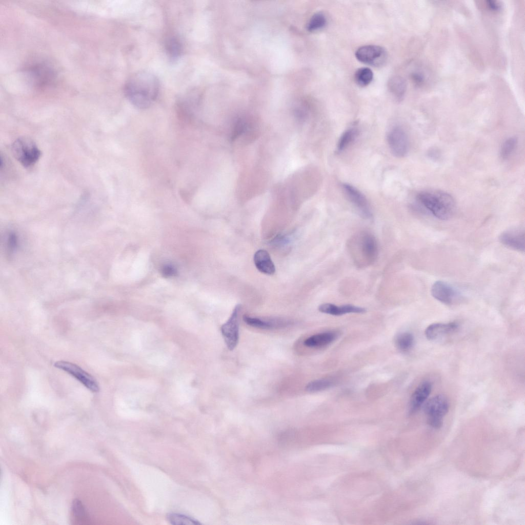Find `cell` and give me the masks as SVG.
Masks as SVG:
<instances>
[{"instance_id":"cell-25","label":"cell","mask_w":525,"mask_h":525,"mask_svg":"<svg viewBox=\"0 0 525 525\" xmlns=\"http://www.w3.org/2000/svg\"><path fill=\"white\" fill-rule=\"evenodd\" d=\"M167 519L172 524L198 525L199 524V522L191 517L178 514H170L167 516Z\"/></svg>"},{"instance_id":"cell-10","label":"cell","mask_w":525,"mask_h":525,"mask_svg":"<svg viewBox=\"0 0 525 525\" xmlns=\"http://www.w3.org/2000/svg\"><path fill=\"white\" fill-rule=\"evenodd\" d=\"M433 297L446 305L453 304L459 297L458 292L451 285L443 281L435 282L431 290Z\"/></svg>"},{"instance_id":"cell-24","label":"cell","mask_w":525,"mask_h":525,"mask_svg":"<svg viewBox=\"0 0 525 525\" xmlns=\"http://www.w3.org/2000/svg\"><path fill=\"white\" fill-rule=\"evenodd\" d=\"M413 335L409 332H403L398 334L395 339L397 347L402 351H408L414 345Z\"/></svg>"},{"instance_id":"cell-27","label":"cell","mask_w":525,"mask_h":525,"mask_svg":"<svg viewBox=\"0 0 525 525\" xmlns=\"http://www.w3.org/2000/svg\"><path fill=\"white\" fill-rule=\"evenodd\" d=\"M517 139L516 137H511L507 139L502 144L500 151V157L507 159L512 154L516 147Z\"/></svg>"},{"instance_id":"cell-29","label":"cell","mask_w":525,"mask_h":525,"mask_svg":"<svg viewBox=\"0 0 525 525\" xmlns=\"http://www.w3.org/2000/svg\"><path fill=\"white\" fill-rule=\"evenodd\" d=\"M356 134L355 129H349L345 131L340 136L337 144V151L344 150L354 139Z\"/></svg>"},{"instance_id":"cell-26","label":"cell","mask_w":525,"mask_h":525,"mask_svg":"<svg viewBox=\"0 0 525 525\" xmlns=\"http://www.w3.org/2000/svg\"><path fill=\"white\" fill-rule=\"evenodd\" d=\"M333 384L332 381L327 379H316L309 382L306 390L309 392H316L326 390Z\"/></svg>"},{"instance_id":"cell-13","label":"cell","mask_w":525,"mask_h":525,"mask_svg":"<svg viewBox=\"0 0 525 525\" xmlns=\"http://www.w3.org/2000/svg\"><path fill=\"white\" fill-rule=\"evenodd\" d=\"M243 320L246 324L250 326L262 329H279L287 327L290 323V321L281 318L262 319L247 315L243 316Z\"/></svg>"},{"instance_id":"cell-9","label":"cell","mask_w":525,"mask_h":525,"mask_svg":"<svg viewBox=\"0 0 525 525\" xmlns=\"http://www.w3.org/2000/svg\"><path fill=\"white\" fill-rule=\"evenodd\" d=\"M359 252L365 262L373 263L378 254V244L375 237L371 233L365 232L360 235L358 240Z\"/></svg>"},{"instance_id":"cell-11","label":"cell","mask_w":525,"mask_h":525,"mask_svg":"<svg viewBox=\"0 0 525 525\" xmlns=\"http://www.w3.org/2000/svg\"><path fill=\"white\" fill-rule=\"evenodd\" d=\"M342 188L349 199L357 208L361 215L366 218H371L372 216V213L364 195L350 184H344Z\"/></svg>"},{"instance_id":"cell-19","label":"cell","mask_w":525,"mask_h":525,"mask_svg":"<svg viewBox=\"0 0 525 525\" xmlns=\"http://www.w3.org/2000/svg\"><path fill=\"white\" fill-rule=\"evenodd\" d=\"M388 87L390 93L396 100L400 101L403 99L407 85L402 77L399 76L392 77L388 82Z\"/></svg>"},{"instance_id":"cell-21","label":"cell","mask_w":525,"mask_h":525,"mask_svg":"<svg viewBox=\"0 0 525 525\" xmlns=\"http://www.w3.org/2000/svg\"><path fill=\"white\" fill-rule=\"evenodd\" d=\"M31 74L35 80V83L38 86H42L45 84L48 81L50 80L53 74L50 70L47 67L37 66L32 68Z\"/></svg>"},{"instance_id":"cell-12","label":"cell","mask_w":525,"mask_h":525,"mask_svg":"<svg viewBox=\"0 0 525 525\" xmlns=\"http://www.w3.org/2000/svg\"><path fill=\"white\" fill-rule=\"evenodd\" d=\"M499 241L504 246L512 249L524 252V232L521 229H513L503 232L499 236Z\"/></svg>"},{"instance_id":"cell-8","label":"cell","mask_w":525,"mask_h":525,"mask_svg":"<svg viewBox=\"0 0 525 525\" xmlns=\"http://www.w3.org/2000/svg\"><path fill=\"white\" fill-rule=\"evenodd\" d=\"M387 141L391 153L395 157H403L407 154L408 139L406 133L401 128H393L388 133Z\"/></svg>"},{"instance_id":"cell-7","label":"cell","mask_w":525,"mask_h":525,"mask_svg":"<svg viewBox=\"0 0 525 525\" xmlns=\"http://www.w3.org/2000/svg\"><path fill=\"white\" fill-rule=\"evenodd\" d=\"M356 58L360 62L373 66H379L386 60L385 49L377 45H366L359 48L355 52Z\"/></svg>"},{"instance_id":"cell-4","label":"cell","mask_w":525,"mask_h":525,"mask_svg":"<svg viewBox=\"0 0 525 525\" xmlns=\"http://www.w3.org/2000/svg\"><path fill=\"white\" fill-rule=\"evenodd\" d=\"M449 408L448 400L442 395H437L429 399L424 405V412L427 416L429 425L435 429L440 428Z\"/></svg>"},{"instance_id":"cell-23","label":"cell","mask_w":525,"mask_h":525,"mask_svg":"<svg viewBox=\"0 0 525 525\" xmlns=\"http://www.w3.org/2000/svg\"><path fill=\"white\" fill-rule=\"evenodd\" d=\"M373 78L372 71L367 67L360 68L355 73V82L361 87L368 85L372 82Z\"/></svg>"},{"instance_id":"cell-14","label":"cell","mask_w":525,"mask_h":525,"mask_svg":"<svg viewBox=\"0 0 525 525\" xmlns=\"http://www.w3.org/2000/svg\"><path fill=\"white\" fill-rule=\"evenodd\" d=\"M432 390V385L428 381L420 383L413 393L410 403L411 413L417 411L426 402Z\"/></svg>"},{"instance_id":"cell-2","label":"cell","mask_w":525,"mask_h":525,"mask_svg":"<svg viewBox=\"0 0 525 525\" xmlns=\"http://www.w3.org/2000/svg\"><path fill=\"white\" fill-rule=\"evenodd\" d=\"M417 201L438 219L448 220L453 215L455 202L449 193L439 190L425 191L416 196Z\"/></svg>"},{"instance_id":"cell-6","label":"cell","mask_w":525,"mask_h":525,"mask_svg":"<svg viewBox=\"0 0 525 525\" xmlns=\"http://www.w3.org/2000/svg\"><path fill=\"white\" fill-rule=\"evenodd\" d=\"M240 309L241 305H237L229 319L221 327L222 335L230 350H233L235 348L238 341V318Z\"/></svg>"},{"instance_id":"cell-18","label":"cell","mask_w":525,"mask_h":525,"mask_svg":"<svg viewBox=\"0 0 525 525\" xmlns=\"http://www.w3.org/2000/svg\"><path fill=\"white\" fill-rule=\"evenodd\" d=\"M336 338V334L334 332H323L314 334L307 338L304 341V344L308 347H320L331 343Z\"/></svg>"},{"instance_id":"cell-3","label":"cell","mask_w":525,"mask_h":525,"mask_svg":"<svg viewBox=\"0 0 525 525\" xmlns=\"http://www.w3.org/2000/svg\"><path fill=\"white\" fill-rule=\"evenodd\" d=\"M12 150L16 160L26 168L33 166L41 155L34 142L26 136L17 138L12 145Z\"/></svg>"},{"instance_id":"cell-30","label":"cell","mask_w":525,"mask_h":525,"mask_svg":"<svg viewBox=\"0 0 525 525\" xmlns=\"http://www.w3.org/2000/svg\"><path fill=\"white\" fill-rule=\"evenodd\" d=\"M411 77L413 82L418 86H423L426 85L430 78L428 77V74L424 70H418L413 72Z\"/></svg>"},{"instance_id":"cell-31","label":"cell","mask_w":525,"mask_h":525,"mask_svg":"<svg viewBox=\"0 0 525 525\" xmlns=\"http://www.w3.org/2000/svg\"><path fill=\"white\" fill-rule=\"evenodd\" d=\"M176 273L175 267L172 265H167L164 266L161 269V274L165 277L174 276Z\"/></svg>"},{"instance_id":"cell-5","label":"cell","mask_w":525,"mask_h":525,"mask_svg":"<svg viewBox=\"0 0 525 525\" xmlns=\"http://www.w3.org/2000/svg\"><path fill=\"white\" fill-rule=\"evenodd\" d=\"M54 366L71 375L92 392L99 391V386L95 379L77 365L60 360L55 362Z\"/></svg>"},{"instance_id":"cell-15","label":"cell","mask_w":525,"mask_h":525,"mask_svg":"<svg viewBox=\"0 0 525 525\" xmlns=\"http://www.w3.org/2000/svg\"><path fill=\"white\" fill-rule=\"evenodd\" d=\"M458 327L456 322L434 323L425 330V334L429 340H435L455 331Z\"/></svg>"},{"instance_id":"cell-17","label":"cell","mask_w":525,"mask_h":525,"mask_svg":"<svg viewBox=\"0 0 525 525\" xmlns=\"http://www.w3.org/2000/svg\"><path fill=\"white\" fill-rule=\"evenodd\" d=\"M253 260L256 268L260 272L268 275H272L275 273V265L266 250H257L254 255Z\"/></svg>"},{"instance_id":"cell-28","label":"cell","mask_w":525,"mask_h":525,"mask_svg":"<svg viewBox=\"0 0 525 525\" xmlns=\"http://www.w3.org/2000/svg\"><path fill=\"white\" fill-rule=\"evenodd\" d=\"M326 16L322 13H316L310 19L307 28L311 31L318 30L326 25Z\"/></svg>"},{"instance_id":"cell-32","label":"cell","mask_w":525,"mask_h":525,"mask_svg":"<svg viewBox=\"0 0 525 525\" xmlns=\"http://www.w3.org/2000/svg\"><path fill=\"white\" fill-rule=\"evenodd\" d=\"M486 6L488 9L493 12H497L501 8L500 4L498 2L494 1H486Z\"/></svg>"},{"instance_id":"cell-22","label":"cell","mask_w":525,"mask_h":525,"mask_svg":"<svg viewBox=\"0 0 525 525\" xmlns=\"http://www.w3.org/2000/svg\"><path fill=\"white\" fill-rule=\"evenodd\" d=\"M166 49L170 59L171 60H175L177 59L181 54V43L176 37H171L166 41Z\"/></svg>"},{"instance_id":"cell-1","label":"cell","mask_w":525,"mask_h":525,"mask_svg":"<svg viewBox=\"0 0 525 525\" xmlns=\"http://www.w3.org/2000/svg\"><path fill=\"white\" fill-rule=\"evenodd\" d=\"M159 89L157 77L145 71H139L131 76L124 87L125 94L134 106L145 108L156 98Z\"/></svg>"},{"instance_id":"cell-33","label":"cell","mask_w":525,"mask_h":525,"mask_svg":"<svg viewBox=\"0 0 525 525\" xmlns=\"http://www.w3.org/2000/svg\"><path fill=\"white\" fill-rule=\"evenodd\" d=\"M17 245V238L15 234L10 235L8 239V247L11 250H14Z\"/></svg>"},{"instance_id":"cell-20","label":"cell","mask_w":525,"mask_h":525,"mask_svg":"<svg viewBox=\"0 0 525 525\" xmlns=\"http://www.w3.org/2000/svg\"><path fill=\"white\" fill-rule=\"evenodd\" d=\"M71 510L72 521L73 524H85L90 523V519L86 512L84 506L79 500L75 499L73 500Z\"/></svg>"},{"instance_id":"cell-16","label":"cell","mask_w":525,"mask_h":525,"mask_svg":"<svg viewBox=\"0 0 525 525\" xmlns=\"http://www.w3.org/2000/svg\"><path fill=\"white\" fill-rule=\"evenodd\" d=\"M318 310L320 312L334 316H340L347 313H363L366 312L365 308L352 305L338 306L330 303L320 305L318 307Z\"/></svg>"}]
</instances>
